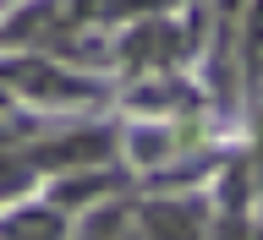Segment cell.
<instances>
[{"label": "cell", "instance_id": "6da1fadb", "mask_svg": "<svg viewBox=\"0 0 263 240\" xmlns=\"http://www.w3.org/2000/svg\"><path fill=\"white\" fill-rule=\"evenodd\" d=\"M11 235H33V229H61V219H11Z\"/></svg>", "mask_w": 263, "mask_h": 240}]
</instances>
